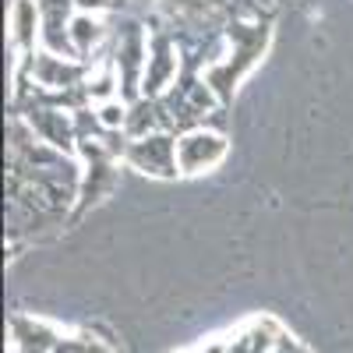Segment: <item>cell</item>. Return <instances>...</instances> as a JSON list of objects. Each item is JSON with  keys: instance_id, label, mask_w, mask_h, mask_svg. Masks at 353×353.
I'll return each instance as SVG.
<instances>
[{"instance_id": "obj_1", "label": "cell", "mask_w": 353, "mask_h": 353, "mask_svg": "<svg viewBox=\"0 0 353 353\" xmlns=\"http://www.w3.org/2000/svg\"><path fill=\"white\" fill-rule=\"evenodd\" d=\"M223 43L226 46L201 68V78L219 103H230L241 78H248L261 64L265 50L272 43V21L261 14H233L223 28Z\"/></svg>"}, {"instance_id": "obj_2", "label": "cell", "mask_w": 353, "mask_h": 353, "mask_svg": "<svg viewBox=\"0 0 353 353\" xmlns=\"http://www.w3.org/2000/svg\"><path fill=\"white\" fill-rule=\"evenodd\" d=\"M110 61L117 64V74H121V99L138 103L141 81H145V64H149V28H141L138 21H124L113 32Z\"/></svg>"}, {"instance_id": "obj_3", "label": "cell", "mask_w": 353, "mask_h": 353, "mask_svg": "<svg viewBox=\"0 0 353 353\" xmlns=\"http://www.w3.org/2000/svg\"><path fill=\"white\" fill-rule=\"evenodd\" d=\"M124 163L145 176H159V181H173L181 176V163H176V134L173 131H156L145 138H131L124 149Z\"/></svg>"}, {"instance_id": "obj_4", "label": "cell", "mask_w": 353, "mask_h": 353, "mask_svg": "<svg viewBox=\"0 0 353 353\" xmlns=\"http://www.w3.org/2000/svg\"><path fill=\"white\" fill-rule=\"evenodd\" d=\"M184 68V50L176 46V39L163 28L149 36V64H145V81H141V96L145 99H163L170 88L181 78Z\"/></svg>"}, {"instance_id": "obj_5", "label": "cell", "mask_w": 353, "mask_h": 353, "mask_svg": "<svg viewBox=\"0 0 353 353\" xmlns=\"http://www.w3.org/2000/svg\"><path fill=\"white\" fill-rule=\"evenodd\" d=\"M230 152V141L216 128H194L176 134V163H181V176H198L216 170Z\"/></svg>"}, {"instance_id": "obj_6", "label": "cell", "mask_w": 353, "mask_h": 353, "mask_svg": "<svg viewBox=\"0 0 353 353\" xmlns=\"http://www.w3.org/2000/svg\"><path fill=\"white\" fill-rule=\"evenodd\" d=\"M21 113L28 128H32L46 145H53L57 152H68L78 156V128H74V113L71 110H50V106H25L14 110Z\"/></svg>"}, {"instance_id": "obj_7", "label": "cell", "mask_w": 353, "mask_h": 353, "mask_svg": "<svg viewBox=\"0 0 353 353\" xmlns=\"http://www.w3.org/2000/svg\"><path fill=\"white\" fill-rule=\"evenodd\" d=\"M88 74V64L71 61V57H57L50 50H39L32 57V68H28V81L36 88H50V92H71L81 88Z\"/></svg>"}, {"instance_id": "obj_8", "label": "cell", "mask_w": 353, "mask_h": 353, "mask_svg": "<svg viewBox=\"0 0 353 353\" xmlns=\"http://www.w3.org/2000/svg\"><path fill=\"white\" fill-rule=\"evenodd\" d=\"M8 43L11 53L36 57V43H43V11L39 0H14L8 11Z\"/></svg>"}, {"instance_id": "obj_9", "label": "cell", "mask_w": 353, "mask_h": 353, "mask_svg": "<svg viewBox=\"0 0 353 353\" xmlns=\"http://www.w3.org/2000/svg\"><path fill=\"white\" fill-rule=\"evenodd\" d=\"M61 339H64V332L57 325H50V321L28 318V314H14L11 318L8 353H53Z\"/></svg>"}, {"instance_id": "obj_10", "label": "cell", "mask_w": 353, "mask_h": 353, "mask_svg": "<svg viewBox=\"0 0 353 353\" xmlns=\"http://www.w3.org/2000/svg\"><path fill=\"white\" fill-rule=\"evenodd\" d=\"M283 332L286 329L279 325L276 318L261 314V318L241 321V325L226 336V343H230V353H272Z\"/></svg>"}, {"instance_id": "obj_11", "label": "cell", "mask_w": 353, "mask_h": 353, "mask_svg": "<svg viewBox=\"0 0 353 353\" xmlns=\"http://www.w3.org/2000/svg\"><path fill=\"white\" fill-rule=\"evenodd\" d=\"M121 159H96V163H81L85 166V176H81V191H78V205H74V216H81L88 205L103 201L117 181H121V170H117Z\"/></svg>"}, {"instance_id": "obj_12", "label": "cell", "mask_w": 353, "mask_h": 353, "mask_svg": "<svg viewBox=\"0 0 353 353\" xmlns=\"http://www.w3.org/2000/svg\"><path fill=\"white\" fill-rule=\"evenodd\" d=\"M106 39V25L99 21V14H74L71 21V43H74V53H78V61L88 64V53L99 50Z\"/></svg>"}, {"instance_id": "obj_13", "label": "cell", "mask_w": 353, "mask_h": 353, "mask_svg": "<svg viewBox=\"0 0 353 353\" xmlns=\"http://www.w3.org/2000/svg\"><path fill=\"white\" fill-rule=\"evenodd\" d=\"M128 113H131V103H124V99H110V103L96 106V117H99V124L106 131H124L128 128Z\"/></svg>"}, {"instance_id": "obj_14", "label": "cell", "mask_w": 353, "mask_h": 353, "mask_svg": "<svg viewBox=\"0 0 353 353\" xmlns=\"http://www.w3.org/2000/svg\"><path fill=\"white\" fill-rule=\"evenodd\" d=\"M96 343L99 339H92V332H78V336H64L53 353H96Z\"/></svg>"}, {"instance_id": "obj_15", "label": "cell", "mask_w": 353, "mask_h": 353, "mask_svg": "<svg viewBox=\"0 0 353 353\" xmlns=\"http://www.w3.org/2000/svg\"><path fill=\"white\" fill-rule=\"evenodd\" d=\"M117 4V0H74V8L81 11V14H103V11H110Z\"/></svg>"}, {"instance_id": "obj_16", "label": "cell", "mask_w": 353, "mask_h": 353, "mask_svg": "<svg viewBox=\"0 0 353 353\" xmlns=\"http://www.w3.org/2000/svg\"><path fill=\"white\" fill-rule=\"evenodd\" d=\"M272 353H307V346H301V343H297V339H293L290 332H283Z\"/></svg>"}, {"instance_id": "obj_17", "label": "cell", "mask_w": 353, "mask_h": 353, "mask_svg": "<svg viewBox=\"0 0 353 353\" xmlns=\"http://www.w3.org/2000/svg\"><path fill=\"white\" fill-rule=\"evenodd\" d=\"M258 4H265V8H276V4H283V0H258Z\"/></svg>"}, {"instance_id": "obj_18", "label": "cell", "mask_w": 353, "mask_h": 353, "mask_svg": "<svg viewBox=\"0 0 353 353\" xmlns=\"http://www.w3.org/2000/svg\"><path fill=\"white\" fill-rule=\"evenodd\" d=\"M117 4H121V0H117Z\"/></svg>"}]
</instances>
